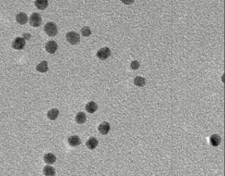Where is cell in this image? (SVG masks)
<instances>
[{"label": "cell", "instance_id": "16", "mask_svg": "<svg viewBox=\"0 0 225 176\" xmlns=\"http://www.w3.org/2000/svg\"><path fill=\"white\" fill-rule=\"evenodd\" d=\"M36 69L40 73H45L48 70V63L46 61H42L41 62L36 66Z\"/></svg>", "mask_w": 225, "mask_h": 176}, {"label": "cell", "instance_id": "7", "mask_svg": "<svg viewBox=\"0 0 225 176\" xmlns=\"http://www.w3.org/2000/svg\"><path fill=\"white\" fill-rule=\"evenodd\" d=\"M98 129L100 134L102 135H106L110 130V124L107 122H103L99 125Z\"/></svg>", "mask_w": 225, "mask_h": 176}, {"label": "cell", "instance_id": "14", "mask_svg": "<svg viewBox=\"0 0 225 176\" xmlns=\"http://www.w3.org/2000/svg\"><path fill=\"white\" fill-rule=\"evenodd\" d=\"M56 161V156L52 153H48L45 155L44 161L47 164H53Z\"/></svg>", "mask_w": 225, "mask_h": 176}, {"label": "cell", "instance_id": "18", "mask_svg": "<svg viewBox=\"0 0 225 176\" xmlns=\"http://www.w3.org/2000/svg\"><path fill=\"white\" fill-rule=\"evenodd\" d=\"M36 6L39 10H44L48 6V1H45V0H37L34 3Z\"/></svg>", "mask_w": 225, "mask_h": 176}, {"label": "cell", "instance_id": "9", "mask_svg": "<svg viewBox=\"0 0 225 176\" xmlns=\"http://www.w3.org/2000/svg\"><path fill=\"white\" fill-rule=\"evenodd\" d=\"M16 21L20 24H24L29 21V17L24 12H20L16 15Z\"/></svg>", "mask_w": 225, "mask_h": 176}, {"label": "cell", "instance_id": "13", "mask_svg": "<svg viewBox=\"0 0 225 176\" xmlns=\"http://www.w3.org/2000/svg\"><path fill=\"white\" fill-rule=\"evenodd\" d=\"M59 114V110L57 108H53L48 111L47 113V117L50 120H54L58 117Z\"/></svg>", "mask_w": 225, "mask_h": 176}, {"label": "cell", "instance_id": "8", "mask_svg": "<svg viewBox=\"0 0 225 176\" xmlns=\"http://www.w3.org/2000/svg\"><path fill=\"white\" fill-rule=\"evenodd\" d=\"M68 141V144L72 147H77L81 144V138L77 135H73L69 137Z\"/></svg>", "mask_w": 225, "mask_h": 176}, {"label": "cell", "instance_id": "1", "mask_svg": "<svg viewBox=\"0 0 225 176\" xmlns=\"http://www.w3.org/2000/svg\"><path fill=\"white\" fill-rule=\"evenodd\" d=\"M44 30L50 37H54L58 33L57 25L53 22L47 23L45 25Z\"/></svg>", "mask_w": 225, "mask_h": 176}, {"label": "cell", "instance_id": "17", "mask_svg": "<svg viewBox=\"0 0 225 176\" xmlns=\"http://www.w3.org/2000/svg\"><path fill=\"white\" fill-rule=\"evenodd\" d=\"M86 115L84 112L81 111L77 114V115L75 117V121L78 123V124H82L86 122Z\"/></svg>", "mask_w": 225, "mask_h": 176}, {"label": "cell", "instance_id": "11", "mask_svg": "<svg viewBox=\"0 0 225 176\" xmlns=\"http://www.w3.org/2000/svg\"><path fill=\"white\" fill-rule=\"evenodd\" d=\"M98 109V105L94 101H90L86 105V110L90 113H93Z\"/></svg>", "mask_w": 225, "mask_h": 176}, {"label": "cell", "instance_id": "15", "mask_svg": "<svg viewBox=\"0 0 225 176\" xmlns=\"http://www.w3.org/2000/svg\"><path fill=\"white\" fill-rule=\"evenodd\" d=\"M43 174L46 176H54L55 174V170L54 167L50 165H46L43 169Z\"/></svg>", "mask_w": 225, "mask_h": 176}, {"label": "cell", "instance_id": "20", "mask_svg": "<svg viewBox=\"0 0 225 176\" xmlns=\"http://www.w3.org/2000/svg\"><path fill=\"white\" fill-rule=\"evenodd\" d=\"M81 32L84 37H89L91 33V29L90 28V27H88V26H84V27H82V28L81 30Z\"/></svg>", "mask_w": 225, "mask_h": 176}, {"label": "cell", "instance_id": "21", "mask_svg": "<svg viewBox=\"0 0 225 176\" xmlns=\"http://www.w3.org/2000/svg\"><path fill=\"white\" fill-rule=\"evenodd\" d=\"M130 67L133 70H136V69H138V68H139L140 64L137 60H134L131 62Z\"/></svg>", "mask_w": 225, "mask_h": 176}, {"label": "cell", "instance_id": "3", "mask_svg": "<svg viewBox=\"0 0 225 176\" xmlns=\"http://www.w3.org/2000/svg\"><path fill=\"white\" fill-rule=\"evenodd\" d=\"M30 24L33 27H39L42 24L41 15L38 13H33L30 17Z\"/></svg>", "mask_w": 225, "mask_h": 176}, {"label": "cell", "instance_id": "19", "mask_svg": "<svg viewBox=\"0 0 225 176\" xmlns=\"http://www.w3.org/2000/svg\"><path fill=\"white\" fill-rule=\"evenodd\" d=\"M134 84L138 86H143L145 85V78L141 76H136L134 79Z\"/></svg>", "mask_w": 225, "mask_h": 176}, {"label": "cell", "instance_id": "6", "mask_svg": "<svg viewBox=\"0 0 225 176\" xmlns=\"http://www.w3.org/2000/svg\"><path fill=\"white\" fill-rule=\"evenodd\" d=\"M58 48L57 44L54 40H50L46 42L45 45V49L47 52L50 54H54L57 51Z\"/></svg>", "mask_w": 225, "mask_h": 176}, {"label": "cell", "instance_id": "2", "mask_svg": "<svg viewBox=\"0 0 225 176\" xmlns=\"http://www.w3.org/2000/svg\"><path fill=\"white\" fill-rule=\"evenodd\" d=\"M66 37L68 42H70L72 45H76L79 44L81 40L79 34L73 31L68 32L66 35Z\"/></svg>", "mask_w": 225, "mask_h": 176}, {"label": "cell", "instance_id": "4", "mask_svg": "<svg viewBox=\"0 0 225 176\" xmlns=\"http://www.w3.org/2000/svg\"><path fill=\"white\" fill-rule=\"evenodd\" d=\"M111 53V51L109 49V48H107V47H104L102 48L101 49H100L97 52V57H98V58H99L100 60H104L107 59Z\"/></svg>", "mask_w": 225, "mask_h": 176}, {"label": "cell", "instance_id": "10", "mask_svg": "<svg viewBox=\"0 0 225 176\" xmlns=\"http://www.w3.org/2000/svg\"><path fill=\"white\" fill-rule=\"evenodd\" d=\"M99 144V141L95 137H91L90 138L87 142H86V146L91 150L95 149Z\"/></svg>", "mask_w": 225, "mask_h": 176}, {"label": "cell", "instance_id": "12", "mask_svg": "<svg viewBox=\"0 0 225 176\" xmlns=\"http://www.w3.org/2000/svg\"><path fill=\"white\" fill-rule=\"evenodd\" d=\"M210 142L212 146L217 147L221 142V138L218 134H214L210 138Z\"/></svg>", "mask_w": 225, "mask_h": 176}, {"label": "cell", "instance_id": "5", "mask_svg": "<svg viewBox=\"0 0 225 176\" xmlns=\"http://www.w3.org/2000/svg\"><path fill=\"white\" fill-rule=\"evenodd\" d=\"M25 46V40L22 37H16L12 43V47L15 49L20 50L24 48Z\"/></svg>", "mask_w": 225, "mask_h": 176}]
</instances>
